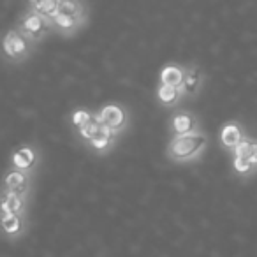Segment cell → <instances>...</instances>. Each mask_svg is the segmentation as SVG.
<instances>
[{
  "instance_id": "cell-1",
  "label": "cell",
  "mask_w": 257,
  "mask_h": 257,
  "mask_svg": "<svg viewBox=\"0 0 257 257\" xmlns=\"http://www.w3.org/2000/svg\"><path fill=\"white\" fill-rule=\"evenodd\" d=\"M206 145V138L204 134L199 133H189V134H182V136H176L171 143V155L175 159H190L196 154H199L201 150Z\"/></svg>"
},
{
  "instance_id": "cell-2",
  "label": "cell",
  "mask_w": 257,
  "mask_h": 257,
  "mask_svg": "<svg viewBox=\"0 0 257 257\" xmlns=\"http://www.w3.org/2000/svg\"><path fill=\"white\" fill-rule=\"evenodd\" d=\"M253 145L250 140H243L236 150V157H234V169L238 173H248L253 166Z\"/></svg>"
},
{
  "instance_id": "cell-3",
  "label": "cell",
  "mask_w": 257,
  "mask_h": 257,
  "mask_svg": "<svg viewBox=\"0 0 257 257\" xmlns=\"http://www.w3.org/2000/svg\"><path fill=\"white\" fill-rule=\"evenodd\" d=\"M99 121L102 125H106L107 128H118L123 125L125 121V113L120 106H114V104H109L106 106L102 111H100Z\"/></svg>"
},
{
  "instance_id": "cell-4",
  "label": "cell",
  "mask_w": 257,
  "mask_h": 257,
  "mask_svg": "<svg viewBox=\"0 0 257 257\" xmlns=\"http://www.w3.org/2000/svg\"><path fill=\"white\" fill-rule=\"evenodd\" d=\"M27 50V41L22 37V34L18 30H11L8 32V36L4 37V51L9 57H18L23 55Z\"/></svg>"
},
{
  "instance_id": "cell-5",
  "label": "cell",
  "mask_w": 257,
  "mask_h": 257,
  "mask_svg": "<svg viewBox=\"0 0 257 257\" xmlns=\"http://www.w3.org/2000/svg\"><path fill=\"white\" fill-rule=\"evenodd\" d=\"M220 140L227 148H236L243 141V134L236 123H227L224 128H222Z\"/></svg>"
},
{
  "instance_id": "cell-6",
  "label": "cell",
  "mask_w": 257,
  "mask_h": 257,
  "mask_svg": "<svg viewBox=\"0 0 257 257\" xmlns=\"http://www.w3.org/2000/svg\"><path fill=\"white\" fill-rule=\"evenodd\" d=\"M0 208L4 213H11V215H18V211H22L23 208V199L18 192H8L2 197V203Z\"/></svg>"
},
{
  "instance_id": "cell-7",
  "label": "cell",
  "mask_w": 257,
  "mask_h": 257,
  "mask_svg": "<svg viewBox=\"0 0 257 257\" xmlns=\"http://www.w3.org/2000/svg\"><path fill=\"white\" fill-rule=\"evenodd\" d=\"M183 71L176 65H168V67L162 69L161 72V81L162 85H168V86H178L180 83H183Z\"/></svg>"
},
{
  "instance_id": "cell-8",
  "label": "cell",
  "mask_w": 257,
  "mask_h": 257,
  "mask_svg": "<svg viewBox=\"0 0 257 257\" xmlns=\"http://www.w3.org/2000/svg\"><path fill=\"white\" fill-rule=\"evenodd\" d=\"M34 162H36V155L27 147L20 148V150H16L13 154V164L18 169H29L30 166H34Z\"/></svg>"
},
{
  "instance_id": "cell-9",
  "label": "cell",
  "mask_w": 257,
  "mask_h": 257,
  "mask_svg": "<svg viewBox=\"0 0 257 257\" xmlns=\"http://www.w3.org/2000/svg\"><path fill=\"white\" fill-rule=\"evenodd\" d=\"M6 185H8L9 192H18L22 196V192L27 187V176L23 171H11L6 176Z\"/></svg>"
},
{
  "instance_id": "cell-10",
  "label": "cell",
  "mask_w": 257,
  "mask_h": 257,
  "mask_svg": "<svg viewBox=\"0 0 257 257\" xmlns=\"http://www.w3.org/2000/svg\"><path fill=\"white\" fill-rule=\"evenodd\" d=\"M173 125H175V131L178 133V136H182V134H189L190 128L194 127V118L187 113H182V114H178V116H175Z\"/></svg>"
},
{
  "instance_id": "cell-11",
  "label": "cell",
  "mask_w": 257,
  "mask_h": 257,
  "mask_svg": "<svg viewBox=\"0 0 257 257\" xmlns=\"http://www.w3.org/2000/svg\"><path fill=\"white\" fill-rule=\"evenodd\" d=\"M100 127H102V123L99 121V118H90L88 121H86L83 127H79V133H81V136L83 138H86V140H90L92 141L93 138L99 134V131H100Z\"/></svg>"
},
{
  "instance_id": "cell-12",
  "label": "cell",
  "mask_w": 257,
  "mask_h": 257,
  "mask_svg": "<svg viewBox=\"0 0 257 257\" xmlns=\"http://www.w3.org/2000/svg\"><path fill=\"white\" fill-rule=\"evenodd\" d=\"M2 229H4L8 234H16V232L22 229V220L18 218V215L4 213L2 215Z\"/></svg>"
},
{
  "instance_id": "cell-13",
  "label": "cell",
  "mask_w": 257,
  "mask_h": 257,
  "mask_svg": "<svg viewBox=\"0 0 257 257\" xmlns=\"http://www.w3.org/2000/svg\"><path fill=\"white\" fill-rule=\"evenodd\" d=\"M34 9H36L37 13H41V15L44 16H51V18H55L58 13V2L57 0H48V2H34Z\"/></svg>"
},
{
  "instance_id": "cell-14",
  "label": "cell",
  "mask_w": 257,
  "mask_h": 257,
  "mask_svg": "<svg viewBox=\"0 0 257 257\" xmlns=\"http://www.w3.org/2000/svg\"><path fill=\"white\" fill-rule=\"evenodd\" d=\"M199 72L194 69V71H189L185 74V78H183V88H185L187 93H194L197 90V86H199Z\"/></svg>"
},
{
  "instance_id": "cell-15",
  "label": "cell",
  "mask_w": 257,
  "mask_h": 257,
  "mask_svg": "<svg viewBox=\"0 0 257 257\" xmlns=\"http://www.w3.org/2000/svg\"><path fill=\"white\" fill-rule=\"evenodd\" d=\"M159 99L164 104H173L178 99V88L176 86L161 85V88H159Z\"/></svg>"
},
{
  "instance_id": "cell-16",
  "label": "cell",
  "mask_w": 257,
  "mask_h": 257,
  "mask_svg": "<svg viewBox=\"0 0 257 257\" xmlns=\"http://www.w3.org/2000/svg\"><path fill=\"white\" fill-rule=\"evenodd\" d=\"M109 141H111V128H107L106 125H102L100 131H99V134L92 140V145L95 148H104V147H107Z\"/></svg>"
},
{
  "instance_id": "cell-17",
  "label": "cell",
  "mask_w": 257,
  "mask_h": 257,
  "mask_svg": "<svg viewBox=\"0 0 257 257\" xmlns=\"http://www.w3.org/2000/svg\"><path fill=\"white\" fill-rule=\"evenodd\" d=\"M25 29L29 30L30 34H34V36H37V34L41 32V29H43V20H41L39 15H30L29 18L25 20Z\"/></svg>"
},
{
  "instance_id": "cell-18",
  "label": "cell",
  "mask_w": 257,
  "mask_h": 257,
  "mask_svg": "<svg viewBox=\"0 0 257 257\" xmlns=\"http://www.w3.org/2000/svg\"><path fill=\"white\" fill-rule=\"evenodd\" d=\"M55 23H57V25H60L62 29H71V27L76 25V20H74V16L57 13V16H55Z\"/></svg>"
},
{
  "instance_id": "cell-19",
  "label": "cell",
  "mask_w": 257,
  "mask_h": 257,
  "mask_svg": "<svg viewBox=\"0 0 257 257\" xmlns=\"http://www.w3.org/2000/svg\"><path fill=\"white\" fill-rule=\"evenodd\" d=\"M76 11H78V6L74 2H67V0L58 2V13H62V15L76 16Z\"/></svg>"
},
{
  "instance_id": "cell-20",
  "label": "cell",
  "mask_w": 257,
  "mask_h": 257,
  "mask_svg": "<svg viewBox=\"0 0 257 257\" xmlns=\"http://www.w3.org/2000/svg\"><path fill=\"white\" fill-rule=\"evenodd\" d=\"M90 118H92V114L86 113V111H76V113L72 114V123H74L76 127H83Z\"/></svg>"
},
{
  "instance_id": "cell-21",
  "label": "cell",
  "mask_w": 257,
  "mask_h": 257,
  "mask_svg": "<svg viewBox=\"0 0 257 257\" xmlns=\"http://www.w3.org/2000/svg\"><path fill=\"white\" fill-rule=\"evenodd\" d=\"M257 164V143L253 145V166Z\"/></svg>"
}]
</instances>
